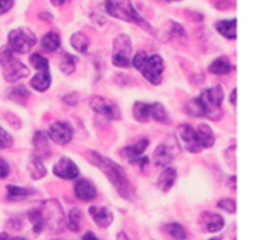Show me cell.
<instances>
[{
	"mask_svg": "<svg viewBox=\"0 0 255 240\" xmlns=\"http://www.w3.org/2000/svg\"><path fill=\"white\" fill-rule=\"evenodd\" d=\"M86 157L89 158L90 163L94 164L104 173V176L109 179L110 183L116 189L121 198H124L125 201L133 199V187H132L125 169L120 164H117L109 157L102 156L96 151H89L86 153Z\"/></svg>",
	"mask_w": 255,
	"mask_h": 240,
	"instance_id": "6da1fadb",
	"label": "cell"
},
{
	"mask_svg": "<svg viewBox=\"0 0 255 240\" xmlns=\"http://www.w3.org/2000/svg\"><path fill=\"white\" fill-rule=\"evenodd\" d=\"M105 10L110 16L126 22H132L143 29L148 34H153V27L139 14L131 0H106Z\"/></svg>",
	"mask_w": 255,
	"mask_h": 240,
	"instance_id": "7a4b0ae2",
	"label": "cell"
},
{
	"mask_svg": "<svg viewBox=\"0 0 255 240\" xmlns=\"http://www.w3.org/2000/svg\"><path fill=\"white\" fill-rule=\"evenodd\" d=\"M131 65L138 70L142 76L152 85H159L162 82L164 64L163 59L159 55H148L146 51L141 50L133 55Z\"/></svg>",
	"mask_w": 255,
	"mask_h": 240,
	"instance_id": "3957f363",
	"label": "cell"
},
{
	"mask_svg": "<svg viewBox=\"0 0 255 240\" xmlns=\"http://www.w3.org/2000/svg\"><path fill=\"white\" fill-rule=\"evenodd\" d=\"M37 211L44 226V231H47L51 234H59L66 228V217L59 201L49 199L41 202Z\"/></svg>",
	"mask_w": 255,
	"mask_h": 240,
	"instance_id": "277c9868",
	"label": "cell"
},
{
	"mask_svg": "<svg viewBox=\"0 0 255 240\" xmlns=\"http://www.w3.org/2000/svg\"><path fill=\"white\" fill-rule=\"evenodd\" d=\"M224 97H226V95H224V90L221 85H217V86L204 90L197 97L199 104H201L203 117H206L209 121H221L222 117H223L222 102H223Z\"/></svg>",
	"mask_w": 255,
	"mask_h": 240,
	"instance_id": "5b68a950",
	"label": "cell"
},
{
	"mask_svg": "<svg viewBox=\"0 0 255 240\" xmlns=\"http://www.w3.org/2000/svg\"><path fill=\"white\" fill-rule=\"evenodd\" d=\"M0 67L4 80L10 84L17 82L30 75L29 67L14 56V52L7 45L0 47Z\"/></svg>",
	"mask_w": 255,
	"mask_h": 240,
	"instance_id": "8992f818",
	"label": "cell"
},
{
	"mask_svg": "<svg viewBox=\"0 0 255 240\" xmlns=\"http://www.w3.org/2000/svg\"><path fill=\"white\" fill-rule=\"evenodd\" d=\"M36 36L29 27H16L7 34V46L12 52L26 54L36 45Z\"/></svg>",
	"mask_w": 255,
	"mask_h": 240,
	"instance_id": "52a82bcc",
	"label": "cell"
},
{
	"mask_svg": "<svg viewBox=\"0 0 255 240\" xmlns=\"http://www.w3.org/2000/svg\"><path fill=\"white\" fill-rule=\"evenodd\" d=\"M132 41L126 34H120L115 37L112 46V64L116 67L127 69L131 66Z\"/></svg>",
	"mask_w": 255,
	"mask_h": 240,
	"instance_id": "ba28073f",
	"label": "cell"
},
{
	"mask_svg": "<svg viewBox=\"0 0 255 240\" xmlns=\"http://www.w3.org/2000/svg\"><path fill=\"white\" fill-rule=\"evenodd\" d=\"M177 138L179 139V143L183 146L187 152L191 153H199L202 152L201 142H199L197 131L189 124H179L177 128Z\"/></svg>",
	"mask_w": 255,
	"mask_h": 240,
	"instance_id": "9c48e42d",
	"label": "cell"
},
{
	"mask_svg": "<svg viewBox=\"0 0 255 240\" xmlns=\"http://www.w3.org/2000/svg\"><path fill=\"white\" fill-rule=\"evenodd\" d=\"M89 105L96 114L102 115L106 117L110 121H117L121 120V111H120L119 106L110 102L102 96H92L89 100Z\"/></svg>",
	"mask_w": 255,
	"mask_h": 240,
	"instance_id": "30bf717a",
	"label": "cell"
},
{
	"mask_svg": "<svg viewBox=\"0 0 255 240\" xmlns=\"http://www.w3.org/2000/svg\"><path fill=\"white\" fill-rule=\"evenodd\" d=\"M46 133L49 136V139H51L52 142H55L59 146H66L71 142L72 137H74V132H72L70 124L65 123L62 121L54 122Z\"/></svg>",
	"mask_w": 255,
	"mask_h": 240,
	"instance_id": "8fae6325",
	"label": "cell"
},
{
	"mask_svg": "<svg viewBox=\"0 0 255 240\" xmlns=\"http://www.w3.org/2000/svg\"><path fill=\"white\" fill-rule=\"evenodd\" d=\"M199 227L204 233H218L226 227V221L223 217L218 213L212 212H204L201 214L198 221Z\"/></svg>",
	"mask_w": 255,
	"mask_h": 240,
	"instance_id": "7c38bea8",
	"label": "cell"
},
{
	"mask_svg": "<svg viewBox=\"0 0 255 240\" xmlns=\"http://www.w3.org/2000/svg\"><path fill=\"white\" fill-rule=\"evenodd\" d=\"M52 172L56 177L61 179H76L79 177L80 169L69 157H61L55 164Z\"/></svg>",
	"mask_w": 255,
	"mask_h": 240,
	"instance_id": "4fadbf2b",
	"label": "cell"
},
{
	"mask_svg": "<svg viewBox=\"0 0 255 240\" xmlns=\"http://www.w3.org/2000/svg\"><path fill=\"white\" fill-rule=\"evenodd\" d=\"M89 214L92 221H94V223L101 229L110 228L114 223L115 216L111 209L107 208V207L91 206L89 208Z\"/></svg>",
	"mask_w": 255,
	"mask_h": 240,
	"instance_id": "5bb4252c",
	"label": "cell"
},
{
	"mask_svg": "<svg viewBox=\"0 0 255 240\" xmlns=\"http://www.w3.org/2000/svg\"><path fill=\"white\" fill-rule=\"evenodd\" d=\"M32 147H34V156L40 159H46L51 157V148L49 143V136L44 131H36L32 136Z\"/></svg>",
	"mask_w": 255,
	"mask_h": 240,
	"instance_id": "9a60e30c",
	"label": "cell"
},
{
	"mask_svg": "<svg viewBox=\"0 0 255 240\" xmlns=\"http://www.w3.org/2000/svg\"><path fill=\"white\" fill-rule=\"evenodd\" d=\"M75 196L81 202H91L97 197V189L91 181L77 179L74 184Z\"/></svg>",
	"mask_w": 255,
	"mask_h": 240,
	"instance_id": "2e32d148",
	"label": "cell"
},
{
	"mask_svg": "<svg viewBox=\"0 0 255 240\" xmlns=\"http://www.w3.org/2000/svg\"><path fill=\"white\" fill-rule=\"evenodd\" d=\"M174 158H176V152L173 147L168 143H161L156 147L153 152V162L157 167L166 168L174 161Z\"/></svg>",
	"mask_w": 255,
	"mask_h": 240,
	"instance_id": "e0dca14e",
	"label": "cell"
},
{
	"mask_svg": "<svg viewBox=\"0 0 255 240\" xmlns=\"http://www.w3.org/2000/svg\"><path fill=\"white\" fill-rule=\"evenodd\" d=\"M148 146H149L148 139L142 138L139 139L138 142H136L134 144H131V146L122 148L121 151H120V156H121L122 158L128 159L129 163H132L134 159L139 158V157L143 154V152L148 148Z\"/></svg>",
	"mask_w": 255,
	"mask_h": 240,
	"instance_id": "ac0fdd59",
	"label": "cell"
},
{
	"mask_svg": "<svg viewBox=\"0 0 255 240\" xmlns=\"http://www.w3.org/2000/svg\"><path fill=\"white\" fill-rule=\"evenodd\" d=\"M37 74L30 81V85L34 90L39 92H45L51 86V75H50V67L46 69L36 70Z\"/></svg>",
	"mask_w": 255,
	"mask_h": 240,
	"instance_id": "d6986e66",
	"label": "cell"
},
{
	"mask_svg": "<svg viewBox=\"0 0 255 240\" xmlns=\"http://www.w3.org/2000/svg\"><path fill=\"white\" fill-rule=\"evenodd\" d=\"M177 181V171L171 167H166L163 171L159 174L158 179H157V187L159 188V191L167 193L172 189V187L174 186Z\"/></svg>",
	"mask_w": 255,
	"mask_h": 240,
	"instance_id": "ffe728a7",
	"label": "cell"
},
{
	"mask_svg": "<svg viewBox=\"0 0 255 240\" xmlns=\"http://www.w3.org/2000/svg\"><path fill=\"white\" fill-rule=\"evenodd\" d=\"M236 69L234 65L232 64L228 56H219L218 59L213 60L208 67V71L213 75H218V76H223V75H228Z\"/></svg>",
	"mask_w": 255,
	"mask_h": 240,
	"instance_id": "44dd1931",
	"label": "cell"
},
{
	"mask_svg": "<svg viewBox=\"0 0 255 240\" xmlns=\"http://www.w3.org/2000/svg\"><path fill=\"white\" fill-rule=\"evenodd\" d=\"M214 27L217 29V31L222 35L223 37L228 40H236L237 39V19L228 20H219L214 24Z\"/></svg>",
	"mask_w": 255,
	"mask_h": 240,
	"instance_id": "7402d4cb",
	"label": "cell"
},
{
	"mask_svg": "<svg viewBox=\"0 0 255 240\" xmlns=\"http://www.w3.org/2000/svg\"><path fill=\"white\" fill-rule=\"evenodd\" d=\"M197 134H198L199 142H201V146L203 149L212 148L214 146V142H216V136H214L213 129L211 128V126H208L207 123H202L197 127Z\"/></svg>",
	"mask_w": 255,
	"mask_h": 240,
	"instance_id": "603a6c76",
	"label": "cell"
},
{
	"mask_svg": "<svg viewBox=\"0 0 255 240\" xmlns=\"http://www.w3.org/2000/svg\"><path fill=\"white\" fill-rule=\"evenodd\" d=\"M27 171H29L30 177H31L32 179H35V181L42 179L47 173L42 159H40L39 157L34 156V154L30 157V161L29 163H27Z\"/></svg>",
	"mask_w": 255,
	"mask_h": 240,
	"instance_id": "cb8c5ba5",
	"label": "cell"
},
{
	"mask_svg": "<svg viewBox=\"0 0 255 240\" xmlns=\"http://www.w3.org/2000/svg\"><path fill=\"white\" fill-rule=\"evenodd\" d=\"M30 97V91L24 86V85H17V86L11 87L7 92V99L10 101L19 104L21 106L26 105L27 99Z\"/></svg>",
	"mask_w": 255,
	"mask_h": 240,
	"instance_id": "d4e9b609",
	"label": "cell"
},
{
	"mask_svg": "<svg viewBox=\"0 0 255 240\" xmlns=\"http://www.w3.org/2000/svg\"><path fill=\"white\" fill-rule=\"evenodd\" d=\"M6 192H7V199L11 202L22 201L24 198H27V197L32 196V194L35 193L34 189L14 186V184H7Z\"/></svg>",
	"mask_w": 255,
	"mask_h": 240,
	"instance_id": "484cf974",
	"label": "cell"
},
{
	"mask_svg": "<svg viewBox=\"0 0 255 240\" xmlns=\"http://www.w3.org/2000/svg\"><path fill=\"white\" fill-rule=\"evenodd\" d=\"M132 115H133V119L136 120L139 123H147L149 117V104L146 102L137 101L134 102L133 107H132Z\"/></svg>",
	"mask_w": 255,
	"mask_h": 240,
	"instance_id": "4316f807",
	"label": "cell"
},
{
	"mask_svg": "<svg viewBox=\"0 0 255 240\" xmlns=\"http://www.w3.org/2000/svg\"><path fill=\"white\" fill-rule=\"evenodd\" d=\"M70 44L71 46L76 50L77 52H81V54H85V52L89 50L90 46V40L84 32H74L70 37Z\"/></svg>",
	"mask_w": 255,
	"mask_h": 240,
	"instance_id": "83f0119b",
	"label": "cell"
},
{
	"mask_svg": "<svg viewBox=\"0 0 255 240\" xmlns=\"http://www.w3.org/2000/svg\"><path fill=\"white\" fill-rule=\"evenodd\" d=\"M41 45L45 50L50 52H54L56 50L60 49L61 46V37L57 32L49 31L47 34H45L41 39Z\"/></svg>",
	"mask_w": 255,
	"mask_h": 240,
	"instance_id": "f1b7e54d",
	"label": "cell"
},
{
	"mask_svg": "<svg viewBox=\"0 0 255 240\" xmlns=\"http://www.w3.org/2000/svg\"><path fill=\"white\" fill-rule=\"evenodd\" d=\"M77 61H79V59H77L76 56L69 54V52H65V54L61 56V59H60V64H59V67L60 70H61L62 74L64 75L74 74L75 70H76Z\"/></svg>",
	"mask_w": 255,
	"mask_h": 240,
	"instance_id": "f546056e",
	"label": "cell"
},
{
	"mask_svg": "<svg viewBox=\"0 0 255 240\" xmlns=\"http://www.w3.org/2000/svg\"><path fill=\"white\" fill-rule=\"evenodd\" d=\"M84 216H82V212L77 208H72L71 211L67 214V221H66V227L69 231L77 233L80 232L81 228V222Z\"/></svg>",
	"mask_w": 255,
	"mask_h": 240,
	"instance_id": "4dcf8cb0",
	"label": "cell"
},
{
	"mask_svg": "<svg viewBox=\"0 0 255 240\" xmlns=\"http://www.w3.org/2000/svg\"><path fill=\"white\" fill-rule=\"evenodd\" d=\"M166 231L169 236L176 240H187L188 239V233L184 229L182 224L177 223V222H171L166 226Z\"/></svg>",
	"mask_w": 255,
	"mask_h": 240,
	"instance_id": "1f68e13d",
	"label": "cell"
},
{
	"mask_svg": "<svg viewBox=\"0 0 255 240\" xmlns=\"http://www.w3.org/2000/svg\"><path fill=\"white\" fill-rule=\"evenodd\" d=\"M149 117H152L157 122H166L168 120L166 109L161 102L149 104Z\"/></svg>",
	"mask_w": 255,
	"mask_h": 240,
	"instance_id": "d6a6232c",
	"label": "cell"
},
{
	"mask_svg": "<svg viewBox=\"0 0 255 240\" xmlns=\"http://www.w3.org/2000/svg\"><path fill=\"white\" fill-rule=\"evenodd\" d=\"M217 207L222 211L227 212L229 214H236L237 213V203L234 199L232 198H223L217 203Z\"/></svg>",
	"mask_w": 255,
	"mask_h": 240,
	"instance_id": "836d02e7",
	"label": "cell"
},
{
	"mask_svg": "<svg viewBox=\"0 0 255 240\" xmlns=\"http://www.w3.org/2000/svg\"><path fill=\"white\" fill-rule=\"evenodd\" d=\"M12 143H14V139H12L11 134L0 126V149L10 148L12 146Z\"/></svg>",
	"mask_w": 255,
	"mask_h": 240,
	"instance_id": "e575fe53",
	"label": "cell"
},
{
	"mask_svg": "<svg viewBox=\"0 0 255 240\" xmlns=\"http://www.w3.org/2000/svg\"><path fill=\"white\" fill-rule=\"evenodd\" d=\"M171 22H172V34H173L174 36L187 37L186 30H184V27L182 26L181 24H178V22H174V21H171Z\"/></svg>",
	"mask_w": 255,
	"mask_h": 240,
	"instance_id": "d590c367",
	"label": "cell"
},
{
	"mask_svg": "<svg viewBox=\"0 0 255 240\" xmlns=\"http://www.w3.org/2000/svg\"><path fill=\"white\" fill-rule=\"evenodd\" d=\"M10 173V166L4 158L0 157V179H4L9 176Z\"/></svg>",
	"mask_w": 255,
	"mask_h": 240,
	"instance_id": "8d00e7d4",
	"label": "cell"
},
{
	"mask_svg": "<svg viewBox=\"0 0 255 240\" xmlns=\"http://www.w3.org/2000/svg\"><path fill=\"white\" fill-rule=\"evenodd\" d=\"M79 95L76 92H71V94L64 96V102L69 106H77L79 105Z\"/></svg>",
	"mask_w": 255,
	"mask_h": 240,
	"instance_id": "74e56055",
	"label": "cell"
},
{
	"mask_svg": "<svg viewBox=\"0 0 255 240\" xmlns=\"http://www.w3.org/2000/svg\"><path fill=\"white\" fill-rule=\"evenodd\" d=\"M14 6V0H0V15L6 14Z\"/></svg>",
	"mask_w": 255,
	"mask_h": 240,
	"instance_id": "f35d334b",
	"label": "cell"
},
{
	"mask_svg": "<svg viewBox=\"0 0 255 240\" xmlns=\"http://www.w3.org/2000/svg\"><path fill=\"white\" fill-rule=\"evenodd\" d=\"M7 228H10L11 231H20L22 228V222L20 218H11L9 219V222L6 223Z\"/></svg>",
	"mask_w": 255,
	"mask_h": 240,
	"instance_id": "ab89813d",
	"label": "cell"
},
{
	"mask_svg": "<svg viewBox=\"0 0 255 240\" xmlns=\"http://www.w3.org/2000/svg\"><path fill=\"white\" fill-rule=\"evenodd\" d=\"M39 17H40V19H41V20H44L45 22H51L52 20H54V16H52L51 12H49V11H42V12H40Z\"/></svg>",
	"mask_w": 255,
	"mask_h": 240,
	"instance_id": "60d3db41",
	"label": "cell"
},
{
	"mask_svg": "<svg viewBox=\"0 0 255 240\" xmlns=\"http://www.w3.org/2000/svg\"><path fill=\"white\" fill-rule=\"evenodd\" d=\"M81 240H101V239H100L99 237H97L96 234L94 233V232L89 231V232H86V233H85L84 236H82Z\"/></svg>",
	"mask_w": 255,
	"mask_h": 240,
	"instance_id": "b9f144b4",
	"label": "cell"
},
{
	"mask_svg": "<svg viewBox=\"0 0 255 240\" xmlns=\"http://www.w3.org/2000/svg\"><path fill=\"white\" fill-rule=\"evenodd\" d=\"M229 101H231V104L233 105V106H236L237 105V89H233V91H232L231 94V97H229Z\"/></svg>",
	"mask_w": 255,
	"mask_h": 240,
	"instance_id": "7bdbcfd3",
	"label": "cell"
},
{
	"mask_svg": "<svg viewBox=\"0 0 255 240\" xmlns=\"http://www.w3.org/2000/svg\"><path fill=\"white\" fill-rule=\"evenodd\" d=\"M67 1H69V0H50V2H51L54 6H61V5L66 4Z\"/></svg>",
	"mask_w": 255,
	"mask_h": 240,
	"instance_id": "ee69618b",
	"label": "cell"
},
{
	"mask_svg": "<svg viewBox=\"0 0 255 240\" xmlns=\"http://www.w3.org/2000/svg\"><path fill=\"white\" fill-rule=\"evenodd\" d=\"M237 177L236 176H232L231 179H229V184H231V188L232 191H236L237 189Z\"/></svg>",
	"mask_w": 255,
	"mask_h": 240,
	"instance_id": "f6af8a7d",
	"label": "cell"
},
{
	"mask_svg": "<svg viewBox=\"0 0 255 240\" xmlns=\"http://www.w3.org/2000/svg\"><path fill=\"white\" fill-rule=\"evenodd\" d=\"M117 240H129L128 237H127V234L125 233V232H120L119 234H117L116 237Z\"/></svg>",
	"mask_w": 255,
	"mask_h": 240,
	"instance_id": "bcb514c9",
	"label": "cell"
},
{
	"mask_svg": "<svg viewBox=\"0 0 255 240\" xmlns=\"http://www.w3.org/2000/svg\"><path fill=\"white\" fill-rule=\"evenodd\" d=\"M10 238L9 234L6 232H0V240H7Z\"/></svg>",
	"mask_w": 255,
	"mask_h": 240,
	"instance_id": "7dc6e473",
	"label": "cell"
},
{
	"mask_svg": "<svg viewBox=\"0 0 255 240\" xmlns=\"http://www.w3.org/2000/svg\"><path fill=\"white\" fill-rule=\"evenodd\" d=\"M7 240H27V239L22 238V237H10Z\"/></svg>",
	"mask_w": 255,
	"mask_h": 240,
	"instance_id": "c3c4849f",
	"label": "cell"
},
{
	"mask_svg": "<svg viewBox=\"0 0 255 240\" xmlns=\"http://www.w3.org/2000/svg\"><path fill=\"white\" fill-rule=\"evenodd\" d=\"M209 240H222V237H214V238H211Z\"/></svg>",
	"mask_w": 255,
	"mask_h": 240,
	"instance_id": "681fc988",
	"label": "cell"
},
{
	"mask_svg": "<svg viewBox=\"0 0 255 240\" xmlns=\"http://www.w3.org/2000/svg\"><path fill=\"white\" fill-rule=\"evenodd\" d=\"M166 1H174V2H181V1H183V0H166Z\"/></svg>",
	"mask_w": 255,
	"mask_h": 240,
	"instance_id": "f907efd6",
	"label": "cell"
},
{
	"mask_svg": "<svg viewBox=\"0 0 255 240\" xmlns=\"http://www.w3.org/2000/svg\"><path fill=\"white\" fill-rule=\"evenodd\" d=\"M54 240H60V239H54Z\"/></svg>",
	"mask_w": 255,
	"mask_h": 240,
	"instance_id": "816d5d0a",
	"label": "cell"
}]
</instances>
